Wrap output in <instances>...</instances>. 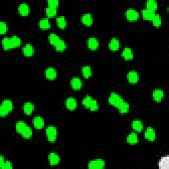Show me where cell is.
Returning a JSON list of instances; mask_svg holds the SVG:
<instances>
[{
    "label": "cell",
    "mask_w": 169,
    "mask_h": 169,
    "mask_svg": "<svg viewBox=\"0 0 169 169\" xmlns=\"http://www.w3.org/2000/svg\"><path fill=\"white\" fill-rule=\"evenodd\" d=\"M8 30V26L6 24V23L3 21H2L0 23V34H6Z\"/></svg>",
    "instance_id": "74e56055"
},
{
    "label": "cell",
    "mask_w": 169,
    "mask_h": 169,
    "mask_svg": "<svg viewBox=\"0 0 169 169\" xmlns=\"http://www.w3.org/2000/svg\"><path fill=\"white\" fill-rule=\"evenodd\" d=\"M46 77L49 80H54L57 77V71L52 67H49L45 71Z\"/></svg>",
    "instance_id": "5bb4252c"
},
{
    "label": "cell",
    "mask_w": 169,
    "mask_h": 169,
    "mask_svg": "<svg viewBox=\"0 0 169 169\" xmlns=\"http://www.w3.org/2000/svg\"><path fill=\"white\" fill-rule=\"evenodd\" d=\"M145 139L150 141H154L156 139V133L153 128L149 127L145 132Z\"/></svg>",
    "instance_id": "30bf717a"
},
{
    "label": "cell",
    "mask_w": 169,
    "mask_h": 169,
    "mask_svg": "<svg viewBox=\"0 0 169 169\" xmlns=\"http://www.w3.org/2000/svg\"><path fill=\"white\" fill-rule=\"evenodd\" d=\"M56 23L58 27L61 29H64L67 26V20L64 16H60L57 17Z\"/></svg>",
    "instance_id": "d4e9b609"
},
{
    "label": "cell",
    "mask_w": 169,
    "mask_h": 169,
    "mask_svg": "<svg viewBox=\"0 0 169 169\" xmlns=\"http://www.w3.org/2000/svg\"><path fill=\"white\" fill-rule=\"evenodd\" d=\"M152 22L153 25L155 26H156V27H159V26H161L162 24V19L161 15L159 14H155L153 19H152Z\"/></svg>",
    "instance_id": "8d00e7d4"
},
{
    "label": "cell",
    "mask_w": 169,
    "mask_h": 169,
    "mask_svg": "<svg viewBox=\"0 0 169 169\" xmlns=\"http://www.w3.org/2000/svg\"><path fill=\"white\" fill-rule=\"evenodd\" d=\"M120 46V42L117 38H113L111 39V41L109 42L108 47L110 50L112 51H116L119 50Z\"/></svg>",
    "instance_id": "ffe728a7"
},
{
    "label": "cell",
    "mask_w": 169,
    "mask_h": 169,
    "mask_svg": "<svg viewBox=\"0 0 169 169\" xmlns=\"http://www.w3.org/2000/svg\"><path fill=\"white\" fill-rule=\"evenodd\" d=\"M88 47L91 50H96L99 47V41L95 37H91L87 41Z\"/></svg>",
    "instance_id": "9c48e42d"
},
{
    "label": "cell",
    "mask_w": 169,
    "mask_h": 169,
    "mask_svg": "<svg viewBox=\"0 0 169 169\" xmlns=\"http://www.w3.org/2000/svg\"><path fill=\"white\" fill-rule=\"evenodd\" d=\"M99 103H98V102L96 100L94 99L92 101V103L91 104V105L89 107V109L91 110V111H96L99 110Z\"/></svg>",
    "instance_id": "f35d334b"
},
{
    "label": "cell",
    "mask_w": 169,
    "mask_h": 169,
    "mask_svg": "<svg viewBox=\"0 0 169 169\" xmlns=\"http://www.w3.org/2000/svg\"><path fill=\"white\" fill-rule=\"evenodd\" d=\"M5 159H4V157L3 156V155H1L0 156V167H1L3 164H4V163H5Z\"/></svg>",
    "instance_id": "b9f144b4"
},
{
    "label": "cell",
    "mask_w": 169,
    "mask_h": 169,
    "mask_svg": "<svg viewBox=\"0 0 169 169\" xmlns=\"http://www.w3.org/2000/svg\"><path fill=\"white\" fill-rule=\"evenodd\" d=\"M65 106L67 108L70 110H73L76 109L77 106V102L76 99L73 97H69L65 101Z\"/></svg>",
    "instance_id": "9a60e30c"
},
{
    "label": "cell",
    "mask_w": 169,
    "mask_h": 169,
    "mask_svg": "<svg viewBox=\"0 0 169 169\" xmlns=\"http://www.w3.org/2000/svg\"><path fill=\"white\" fill-rule=\"evenodd\" d=\"M54 47L57 52H63L66 50L67 44L64 41L61 39L60 41L56 44Z\"/></svg>",
    "instance_id": "1f68e13d"
},
{
    "label": "cell",
    "mask_w": 169,
    "mask_h": 169,
    "mask_svg": "<svg viewBox=\"0 0 169 169\" xmlns=\"http://www.w3.org/2000/svg\"><path fill=\"white\" fill-rule=\"evenodd\" d=\"M82 74H83V76L86 79L91 77L92 75V69H91V67L88 65L83 66L82 68Z\"/></svg>",
    "instance_id": "83f0119b"
},
{
    "label": "cell",
    "mask_w": 169,
    "mask_h": 169,
    "mask_svg": "<svg viewBox=\"0 0 169 169\" xmlns=\"http://www.w3.org/2000/svg\"><path fill=\"white\" fill-rule=\"evenodd\" d=\"M124 101L122 98L116 92L111 93L108 97V103L115 107L118 108L120 104Z\"/></svg>",
    "instance_id": "277c9868"
},
{
    "label": "cell",
    "mask_w": 169,
    "mask_h": 169,
    "mask_svg": "<svg viewBox=\"0 0 169 169\" xmlns=\"http://www.w3.org/2000/svg\"><path fill=\"white\" fill-rule=\"evenodd\" d=\"M13 108L12 101L10 99L4 100L0 106V116L2 117H5L10 114Z\"/></svg>",
    "instance_id": "7a4b0ae2"
},
{
    "label": "cell",
    "mask_w": 169,
    "mask_h": 169,
    "mask_svg": "<svg viewBox=\"0 0 169 169\" xmlns=\"http://www.w3.org/2000/svg\"><path fill=\"white\" fill-rule=\"evenodd\" d=\"M81 22L86 26H91L93 23V18L91 13H85L81 17Z\"/></svg>",
    "instance_id": "2e32d148"
},
{
    "label": "cell",
    "mask_w": 169,
    "mask_h": 169,
    "mask_svg": "<svg viewBox=\"0 0 169 169\" xmlns=\"http://www.w3.org/2000/svg\"><path fill=\"white\" fill-rule=\"evenodd\" d=\"M28 126L27 124H26L25 122L19 121L15 125L16 131L19 133H20V134H21V133L25 130V129L26 128V126Z\"/></svg>",
    "instance_id": "d6a6232c"
},
{
    "label": "cell",
    "mask_w": 169,
    "mask_h": 169,
    "mask_svg": "<svg viewBox=\"0 0 169 169\" xmlns=\"http://www.w3.org/2000/svg\"><path fill=\"white\" fill-rule=\"evenodd\" d=\"M159 167L161 169H168L169 168V157L168 156L163 157L159 162Z\"/></svg>",
    "instance_id": "cb8c5ba5"
},
{
    "label": "cell",
    "mask_w": 169,
    "mask_h": 169,
    "mask_svg": "<svg viewBox=\"0 0 169 169\" xmlns=\"http://www.w3.org/2000/svg\"><path fill=\"white\" fill-rule=\"evenodd\" d=\"M93 100H94V99H93V98L91 96L87 95L86 97L84 98V99H83V101H82L83 105L84 106H85L86 108H89L90 106L91 105Z\"/></svg>",
    "instance_id": "e575fe53"
},
{
    "label": "cell",
    "mask_w": 169,
    "mask_h": 169,
    "mask_svg": "<svg viewBox=\"0 0 169 169\" xmlns=\"http://www.w3.org/2000/svg\"><path fill=\"white\" fill-rule=\"evenodd\" d=\"M34 110V104L30 102L25 103L23 106V111L25 114L30 115L32 114Z\"/></svg>",
    "instance_id": "44dd1931"
},
{
    "label": "cell",
    "mask_w": 169,
    "mask_h": 169,
    "mask_svg": "<svg viewBox=\"0 0 169 169\" xmlns=\"http://www.w3.org/2000/svg\"><path fill=\"white\" fill-rule=\"evenodd\" d=\"M153 96L155 101L157 102V103H159V102H161L163 99L164 92L163 90L160 89V88H157V89H155L153 91Z\"/></svg>",
    "instance_id": "7402d4cb"
},
{
    "label": "cell",
    "mask_w": 169,
    "mask_h": 169,
    "mask_svg": "<svg viewBox=\"0 0 169 169\" xmlns=\"http://www.w3.org/2000/svg\"><path fill=\"white\" fill-rule=\"evenodd\" d=\"M126 17L130 21H135L139 19V13L134 9L130 8L126 11Z\"/></svg>",
    "instance_id": "8992f818"
},
{
    "label": "cell",
    "mask_w": 169,
    "mask_h": 169,
    "mask_svg": "<svg viewBox=\"0 0 169 169\" xmlns=\"http://www.w3.org/2000/svg\"><path fill=\"white\" fill-rule=\"evenodd\" d=\"M23 53L26 57H31L34 54V48L30 44H26L23 48Z\"/></svg>",
    "instance_id": "7c38bea8"
},
{
    "label": "cell",
    "mask_w": 169,
    "mask_h": 169,
    "mask_svg": "<svg viewBox=\"0 0 169 169\" xmlns=\"http://www.w3.org/2000/svg\"><path fill=\"white\" fill-rule=\"evenodd\" d=\"M33 125L34 128L38 130H41L42 129L44 126H45V122L44 120L41 116H36L33 119Z\"/></svg>",
    "instance_id": "4fadbf2b"
},
{
    "label": "cell",
    "mask_w": 169,
    "mask_h": 169,
    "mask_svg": "<svg viewBox=\"0 0 169 169\" xmlns=\"http://www.w3.org/2000/svg\"><path fill=\"white\" fill-rule=\"evenodd\" d=\"M18 11L22 16H27L30 13V7L27 3H22L18 7Z\"/></svg>",
    "instance_id": "8fae6325"
},
{
    "label": "cell",
    "mask_w": 169,
    "mask_h": 169,
    "mask_svg": "<svg viewBox=\"0 0 169 169\" xmlns=\"http://www.w3.org/2000/svg\"><path fill=\"white\" fill-rule=\"evenodd\" d=\"M106 166V163L103 159H96L90 161L88 164L89 169H103Z\"/></svg>",
    "instance_id": "5b68a950"
},
{
    "label": "cell",
    "mask_w": 169,
    "mask_h": 169,
    "mask_svg": "<svg viewBox=\"0 0 169 169\" xmlns=\"http://www.w3.org/2000/svg\"><path fill=\"white\" fill-rule=\"evenodd\" d=\"M21 44V40L17 36H13L11 38H3L2 40V46L5 50L19 47Z\"/></svg>",
    "instance_id": "6da1fadb"
},
{
    "label": "cell",
    "mask_w": 169,
    "mask_h": 169,
    "mask_svg": "<svg viewBox=\"0 0 169 169\" xmlns=\"http://www.w3.org/2000/svg\"><path fill=\"white\" fill-rule=\"evenodd\" d=\"M147 9L151 11H155L157 10L158 7V4L157 2L155 1V0H149V1L147 2L146 3Z\"/></svg>",
    "instance_id": "f546056e"
},
{
    "label": "cell",
    "mask_w": 169,
    "mask_h": 169,
    "mask_svg": "<svg viewBox=\"0 0 169 169\" xmlns=\"http://www.w3.org/2000/svg\"><path fill=\"white\" fill-rule=\"evenodd\" d=\"M46 137L48 140L51 142V143H54L57 140V128L53 125L48 126L46 130Z\"/></svg>",
    "instance_id": "3957f363"
},
{
    "label": "cell",
    "mask_w": 169,
    "mask_h": 169,
    "mask_svg": "<svg viewBox=\"0 0 169 169\" xmlns=\"http://www.w3.org/2000/svg\"><path fill=\"white\" fill-rule=\"evenodd\" d=\"M122 56L125 60H131L133 59V51L132 50V49L130 48L126 47L122 51Z\"/></svg>",
    "instance_id": "d6986e66"
},
{
    "label": "cell",
    "mask_w": 169,
    "mask_h": 169,
    "mask_svg": "<svg viewBox=\"0 0 169 169\" xmlns=\"http://www.w3.org/2000/svg\"><path fill=\"white\" fill-rule=\"evenodd\" d=\"M128 79L130 83H136L139 81V75L136 71H130L128 74Z\"/></svg>",
    "instance_id": "e0dca14e"
},
{
    "label": "cell",
    "mask_w": 169,
    "mask_h": 169,
    "mask_svg": "<svg viewBox=\"0 0 169 169\" xmlns=\"http://www.w3.org/2000/svg\"><path fill=\"white\" fill-rule=\"evenodd\" d=\"M48 161L51 166L57 165L61 161L60 157L55 153H51L48 155Z\"/></svg>",
    "instance_id": "ba28073f"
},
{
    "label": "cell",
    "mask_w": 169,
    "mask_h": 169,
    "mask_svg": "<svg viewBox=\"0 0 169 169\" xmlns=\"http://www.w3.org/2000/svg\"><path fill=\"white\" fill-rule=\"evenodd\" d=\"M132 128L136 132H141L142 131L143 128V123L141 121L139 120H133L132 124Z\"/></svg>",
    "instance_id": "484cf974"
},
{
    "label": "cell",
    "mask_w": 169,
    "mask_h": 169,
    "mask_svg": "<svg viewBox=\"0 0 169 169\" xmlns=\"http://www.w3.org/2000/svg\"><path fill=\"white\" fill-rule=\"evenodd\" d=\"M118 108L121 114H126L128 113L129 110H130V105L126 102L123 101L120 105L118 106Z\"/></svg>",
    "instance_id": "4dcf8cb0"
},
{
    "label": "cell",
    "mask_w": 169,
    "mask_h": 169,
    "mask_svg": "<svg viewBox=\"0 0 169 169\" xmlns=\"http://www.w3.org/2000/svg\"><path fill=\"white\" fill-rule=\"evenodd\" d=\"M0 168L2 169H10L13 168V164L10 161H5L4 164Z\"/></svg>",
    "instance_id": "60d3db41"
},
{
    "label": "cell",
    "mask_w": 169,
    "mask_h": 169,
    "mask_svg": "<svg viewBox=\"0 0 169 169\" xmlns=\"http://www.w3.org/2000/svg\"><path fill=\"white\" fill-rule=\"evenodd\" d=\"M141 13L143 18L146 20H149V21H152L155 14H156V13H155V11H151L149 10H147V9H145V10H142Z\"/></svg>",
    "instance_id": "ac0fdd59"
},
{
    "label": "cell",
    "mask_w": 169,
    "mask_h": 169,
    "mask_svg": "<svg viewBox=\"0 0 169 169\" xmlns=\"http://www.w3.org/2000/svg\"><path fill=\"white\" fill-rule=\"evenodd\" d=\"M127 141L131 145L137 144L139 142L138 136L134 132H132L127 137Z\"/></svg>",
    "instance_id": "603a6c76"
},
{
    "label": "cell",
    "mask_w": 169,
    "mask_h": 169,
    "mask_svg": "<svg viewBox=\"0 0 169 169\" xmlns=\"http://www.w3.org/2000/svg\"><path fill=\"white\" fill-rule=\"evenodd\" d=\"M71 86L74 90H80L83 87V82L81 79L78 77H74L71 80Z\"/></svg>",
    "instance_id": "52a82bcc"
},
{
    "label": "cell",
    "mask_w": 169,
    "mask_h": 169,
    "mask_svg": "<svg viewBox=\"0 0 169 169\" xmlns=\"http://www.w3.org/2000/svg\"><path fill=\"white\" fill-rule=\"evenodd\" d=\"M47 3L49 7H52L54 8H57L59 6V4H60L59 1H57V0H48Z\"/></svg>",
    "instance_id": "ab89813d"
},
{
    "label": "cell",
    "mask_w": 169,
    "mask_h": 169,
    "mask_svg": "<svg viewBox=\"0 0 169 169\" xmlns=\"http://www.w3.org/2000/svg\"><path fill=\"white\" fill-rule=\"evenodd\" d=\"M61 40L60 37L55 33H51L48 37V41L52 46H55L56 44L58 42Z\"/></svg>",
    "instance_id": "f1b7e54d"
},
{
    "label": "cell",
    "mask_w": 169,
    "mask_h": 169,
    "mask_svg": "<svg viewBox=\"0 0 169 169\" xmlns=\"http://www.w3.org/2000/svg\"><path fill=\"white\" fill-rule=\"evenodd\" d=\"M46 13L48 17H53L57 14V8L49 7L46 8Z\"/></svg>",
    "instance_id": "d590c367"
},
{
    "label": "cell",
    "mask_w": 169,
    "mask_h": 169,
    "mask_svg": "<svg viewBox=\"0 0 169 169\" xmlns=\"http://www.w3.org/2000/svg\"><path fill=\"white\" fill-rule=\"evenodd\" d=\"M38 25L41 29L46 30L50 28L51 23L48 18H44L39 21Z\"/></svg>",
    "instance_id": "4316f807"
},
{
    "label": "cell",
    "mask_w": 169,
    "mask_h": 169,
    "mask_svg": "<svg viewBox=\"0 0 169 169\" xmlns=\"http://www.w3.org/2000/svg\"><path fill=\"white\" fill-rule=\"evenodd\" d=\"M22 137L25 139H29L33 136V130L29 126H26V128L25 129V130L21 133Z\"/></svg>",
    "instance_id": "836d02e7"
}]
</instances>
